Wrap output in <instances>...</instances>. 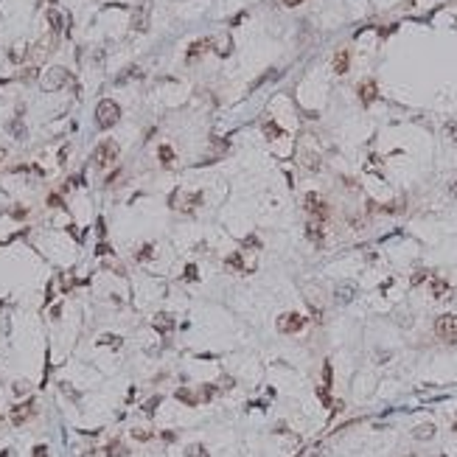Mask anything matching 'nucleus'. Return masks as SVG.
<instances>
[{
  "mask_svg": "<svg viewBox=\"0 0 457 457\" xmlns=\"http://www.w3.org/2000/svg\"><path fill=\"white\" fill-rule=\"evenodd\" d=\"M118 118H121V107L112 101V98H104V101H98V107H95V124H98L101 129H110V126H115V124H118Z\"/></svg>",
  "mask_w": 457,
  "mask_h": 457,
  "instance_id": "1",
  "label": "nucleus"
},
{
  "mask_svg": "<svg viewBox=\"0 0 457 457\" xmlns=\"http://www.w3.org/2000/svg\"><path fill=\"white\" fill-rule=\"evenodd\" d=\"M118 143L115 140H104V143H98L95 146V152H93V166L95 168H110L115 160H118Z\"/></svg>",
  "mask_w": 457,
  "mask_h": 457,
  "instance_id": "2",
  "label": "nucleus"
},
{
  "mask_svg": "<svg viewBox=\"0 0 457 457\" xmlns=\"http://www.w3.org/2000/svg\"><path fill=\"white\" fill-rule=\"evenodd\" d=\"M435 334L443 342H457V314H440L435 320Z\"/></svg>",
  "mask_w": 457,
  "mask_h": 457,
  "instance_id": "3",
  "label": "nucleus"
},
{
  "mask_svg": "<svg viewBox=\"0 0 457 457\" xmlns=\"http://www.w3.org/2000/svg\"><path fill=\"white\" fill-rule=\"evenodd\" d=\"M303 208H306L309 219H320V222H326V219H328V205H326V199L320 197V194H314V191L303 197Z\"/></svg>",
  "mask_w": 457,
  "mask_h": 457,
  "instance_id": "4",
  "label": "nucleus"
},
{
  "mask_svg": "<svg viewBox=\"0 0 457 457\" xmlns=\"http://www.w3.org/2000/svg\"><path fill=\"white\" fill-rule=\"evenodd\" d=\"M303 326H306V317L297 314V311H286V314L278 317V331L281 334H297Z\"/></svg>",
  "mask_w": 457,
  "mask_h": 457,
  "instance_id": "5",
  "label": "nucleus"
},
{
  "mask_svg": "<svg viewBox=\"0 0 457 457\" xmlns=\"http://www.w3.org/2000/svg\"><path fill=\"white\" fill-rule=\"evenodd\" d=\"M70 82V73L65 68H51L48 70V73H45L42 76V82H40V84H42V90H48V93H51V90H59V87H65Z\"/></svg>",
  "mask_w": 457,
  "mask_h": 457,
  "instance_id": "6",
  "label": "nucleus"
},
{
  "mask_svg": "<svg viewBox=\"0 0 457 457\" xmlns=\"http://www.w3.org/2000/svg\"><path fill=\"white\" fill-rule=\"evenodd\" d=\"M429 292H432L435 300H452V286H449V281H443V278H432Z\"/></svg>",
  "mask_w": 457,
  "mask_h": 457,
  "instance_id": "7",
  "label": "nucleus"
},
{
  "mask_svg": "<svg viewBox=\"0 0 457 457\" xmlns=\"http://www.w3.org/2000/svg\"><path fill=\"white\" fill-rule=\"evenodd\" d=\"M31 415H34V401L28 398V401H23V404H17L14 410H11V423L20 426V423H26Z\"/></svg>",
  "mask_w": 457,
  "mask_h": 457,
  "instance_id": "8",
  "label": "nucleus"
},
{
  "mask_svg": "<svg viewBox=\"0 0 457 457\" xmlns=\"http://www.w3.org/2000/svg\"><path fill=\"white\" fill-rule=\"evenodd\" d=\"M323 224L326 222H320V219H309V222H306V236H309L314 244H323V236H326Z\"/></svg>",
  "mask_w": 457,
  "mask_h": 457,
  "instance_id": "9",
  "label": "nucleus"
},
{
  "mask_svg": "<svg viewBox=\"0 0 457 457\" xmlns=\"http://www.w3.org/2000/svg\"><path fill=\"white\" fill-rule=\"evenodd\" d=\"M376 95H379V90H376V82H362L359 84V98H362V104H373L376 101Z\"/></svg>",
  "mask_w": 457,
  "mask_h": 457,
  "instance_id": "10",
  "label": "nucleus"
},
{
  "mask_svg": "<svg viewBox=\"0 0 457 457\" xmlns=\"http://www.w3.org/2000/svg\"><path fill=\"white\" fill-rule=\"evenodd\" d=\"M348 65H351V53L348 51H336V56H334V73H348Z\"/></svg>",
  "mask_w": 457,
  "mask_h": 457,
  "instance_id": "11",
  "label": "nucleus"
},
{
  "mask_svg": "<svg viewBox=\"0 0 457 457\" xmlns=\"http://www.w3.org/2000/svg\"><path fill=\"white\" fill-rule=\"evenodd\" d=\"M354 294H356V286L354 284H339V286H336V297H339V303L354 300Z\"/></svg>",
  "mask_w": 457,
  "mask_h": 457,
  "instance_id": "12",
  "label": "nucleus"
},
{
  "mask_svg": "<svg viewBox=\"0 0 457 457\" xmlns=\"http://www.w3.org/2000/svg\"><path fill=\"white\" fill-rule=\"evenodd\" d=\"M205 48H210V40H197V42H191L188 59H197V56H202V53H205Z\"/></svg>",
  "mask_w": 457,
  "mask_h": 457,
  "instance_id": "13",
  "label": "nucleus"
},
{
  "mask_svg": "<svg viewBox=\"0 0 457 457\" xmlns=\"http://www.w3.org/2000/svg\"><path fill=\"white\" fill-rule=\"evenodd\" d=\"M415 438L418 440H432L435 438V423H421V426L415 429Z\"/></svg>",
  "mask_w": 457,
  "mask_h": 457,
  "instance_id": "14",
  "label": "nucleus"
},
{
  "mask_svg": "<svg viewBox=\"0 0 457 457\" xmlns=\"http://www.w3.org/2000/svg\"><path fill=\"white\" fill-rule=\"evenodd\" d=\"M48 23H51L53 34H62V14L56 9H48Z\"/></svg>",
  "mask_w": 457,
  "mask_h": 457,
  "instance_id": "15",
  "label": "nucleus"
},
{
  "mask_svg": "<svg viewBox=\"0 0 457 457\" xmlns=\"http://www.w3.org/2000/svg\"><path fill=\"white\" fill-rule=\"evenodd\" d=\"M171 326H174V320L168 317V314H157V317H155V328H157V331H163V334H166Z\"/></svg>",
  "mask_w": 457,
  "mask_h": 457,
  "instance_id": "16",
  "label": "nucleus"
},
{
  "mask_svg": "<svg viewBox=\"0 0 457 457\" xmlns=\"http://www.w3.org/2000/svg\"><path fill=\"white\" fill-rule=\"evenodd\" d=\"M129 79H140V68L138 65H132V68L124 70V76H118V84H124V82H129Z\"/></svg>",
  "mask_w": 457,
  "mask_h": 457,
  "instance_id": "17",
  "label": "nucleus"
},
{
  "mask_svg": "<svg viewBox=\"0 0 457 457\" xmlns=\"http://www.w3.org/2000/svg\"><path fill=\"white\" fill-rule=\"evenodd\" d=\"M443 135H446L452 143H457V121H446V124H443Z\"/></svg>",
  "mask_w": 457,
  "mask_h": 457,
  "instance_id": "18",
  "label": "nucleus"
},
{
  "mask_svg": "<svg viewBox=\"0 0 457 457\" xmlns=\"http://www.w3.org/2000/svg\"><path fill=\"white\" fill-rule=\"evenodd\" d=\"M98 342H101V345H110V348H121L124 339H121V336H115V334H104Z\"/></svg>",
  "mask_w": 457,
  "mask_h": 457,
  "instance_id": "19",
  "label": "nucleus"
},
{
  "mask_svg": "<svg viewBox=\"0 0 457 457\" xmlns=\"http://www.w3.org/2000/svg\"><path fill=\"white\" fill-rule=\"evenodd\" d=\"M160 163H163V166L174 163V149L171 146H160Z\"/></svg>",
  "mask_w": 457,
  "mask_h": 457,
  "instance_id": "20",
  "label": "nucleus"
},
{
  "mask_svg": "<svg viewBox=\"0 0 457 457\" xmlns=\"http://www.w3.org/2000/svg\"><path fill=\"white\" fill-rule=\"evenodd\" d=\"M152 258H155V247L152 244H143L138 250V261H152Z\"/></svg>",
  "mask_w": 457,
  "mask_h": 457,
  "instance_id": "21",
  "label": "nucleus"
},
{
  "mask_svg": "<svg viewBox=\"0 0 457 457\" xmlns=\"http://www.w3.org/2000/svg\"><path fill=\"white\" fill-rule=\"evenodd\" d=\"M303 160H306V168H309V171H320V157L317 155H306Z\"/></svg>",
  "mask_w": 457,
  "mask_h": 457,
  "instance_id": "22",
  "label": "nucleus"
},
{
  "mask_svg": "<svg viewBox=\"0 0 457 457\" xmlns=\"http://www.w3.org/2000/svg\"><path fill=\"white\" fill-rule=\"evenodd\" d=\"M143 23H146V20H143V9H135V17H132V26L138 28V31H143Z\"/></svg>",
  "mask_w": 457,
  "mask_h": 457,
  "instance_id": "23",
  "label": "nucleus"
},
{
  "mask_svg": "<svg viewBox=\"0 0 457 457\" xmlns=\"http://www.w3.org/2000/svg\"><path fill=\"white\" fill-rule=\"evenodd\" d=\"M9 129H11V135H17V138H23V135H26V129H23V124H20V121H14Z\"/></svg>",
  "mask_w": 457,
  "mask_h": 457,
  "instance_id": "24",
  "label": "nucleus"
},
{
  "mask_svg": "<svg viewBox=\"0 0 457 457\" xmlns=\"http://www.w3.org/2000/svg\"><path fill=\"white\" fill-rule=\"evenodd\" d=\"M28 393V384L26 381H17V384H14V396H26Z\"/></svg>",
  "mask_w": 457,
  "mask_h": 457,
  "instance_id": "25",
  "label": "nucleus"
},
{
  "mask_svg": "<svg viewBox=\"0 0 457 457\" xmlns=\"http://www.w3.org/2000/svg\"><path fill=\"white\" fill-rule=\"evenodd\" d=\"M185 281H194V278H197V267H185Z\"/></svg>",
  "mask_w": 457,
  "mask_h": 457,
  "instance_id": "26",
  "label": "nucleus"
},
{
  "mask_svg": "<svg viewBox=\"0 0 457 457\" xmlns=\"http://www.w3.org/2000/svg\"><path fill=\"white\" fill-rule=\"evenodd\" d=\"M423 278H426V272H423V269H418V272L413 275V284H415V286H418V284H423Z\"/></svg>",
  "mask_w": 457,
  "mask_h": 457,
  "instance_id": "27",
  "label": "nucleus"
},
{
  "mask_svg": "<svg viewBox=\"0 0 457 457\" xmlns=\"http://www.w3.org/2000/svg\"><path fill=\"white\" fill-rule=\"evenodd\" d=\"M135 438H138V440H146V438H152V432H149V435H146V432H143V429H135Z\"/></svg>",
  "mask_w": 457,
  "mask_h": 457,
  "instance_id": "28",
  "label": "nucleus"
},
{
  "mask_svg": "<svg viewBox=\"0 0 457 457\" xmlns=\"http://www.w3.org/2000/svg\"><path fill=\"white\" fill-rule=\"evenodd\" d=\"M45 455H48V449H45V446H37L34 449V457H45Z\"/></svg>",
  "mask_w": 457,
  "mask_h": 457,
  "instance_id": "29",
  "label": "nucleus"
},
{
  "mask_svg": "<svg viewBox=\"0 0 457 457\" xmlns=\"http://www.w3.org/2000/svg\"><path fill=\"white\" fill-rule=\"evenodd\" d=\"M48 202H51V205H56V208H65V205H62V199H59V197H48Z\"/></svg>",
  "mask_w": 457,
  "mask_h": 457,
  "instance_id": "30",
  "label": "nucleus"
},
{
  "mask_svg": "<svg viewBox=\"0 0 457 457\" xmlns=\"http://www.w3.org/2000/svg\"><path fill=\"white\" fill-rule=\"evenodd\" d=\"M278 3H286V6H294V3H297V0H278Z\"/></svg>",
  "mask_w": 457,
  "mask_h": 457,
  "instance_id": "31",
  "label": "nucleus"
},
{
  "mask_svg": "<svg viewBox=\"0 0 457 457\" xmlns=\"http://www.w3.org/2000/svg\"><path fill=\"white\" fill-rule=\"evenodd\" d=\"M0 160H6V149H0Z\"/></svg>",
  "mask_w": 457,
  "mask_h": 457,
  "instance_id": "32",
  "label": "nucleus"
},
{
  "mask_svg": "<svg viewBox=\"0 0 457 457\" xmlns=\"http://www.w3.org/2000/svg\"><path fill=\"white\" fill-rule=\"evenodd\" d=\"M455 432H457V423H455Z\"/></svg>",
  "mask_w": 457,
  "mask_h": 457,
  "instance_id": "33",
  "label": "nucleus"
},
{
  "mask_svg": "<svg viewBox=\"0 0 457 457\" xmlns=\"http://www.w3.org/2000/svg\"><path fill=\"white\" fill-rule=\"evenodd\" d=\"M51 3H56V0H51Z\"/></svg>",
  "mask_w": 457,
  "mask_h": 457,
  "instance_id": "34",
  "label": "nucleus"
}]
</instances>
